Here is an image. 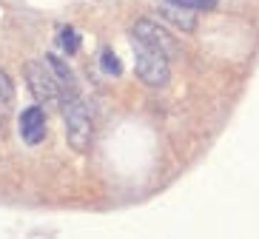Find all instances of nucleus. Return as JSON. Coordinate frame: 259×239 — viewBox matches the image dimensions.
<instances>
[{
	"mask_svg": "<svg viewBox=\"0 0 259 239\" xmlns=\"http://www.w3.org/2000/svg\"><path fill=\"white\" fill-rule=\"evenodd\" d=\"M134 69H137V77L145 85H165L171 71H168V54H162L160 49H151L145 43H134Z\"/></svg>",
	"mask_w": 259,
	"mask_h": 239,
	"instance_id": "7ed1b4c3",
	"label": "nucleus"
},
{
	"mask_svg": "<svg viewBox=\"0 0 259 239\" xmlns=\"http://www.w3.org/2000/svg\"><path fill=\"white\" fill-rule=\"evenodd\" d=\"M134 37H137L140 43H145V46L160 49V52L168 54V57H174V54H177L174 34L165 31L157 20H137V23H134Z\"/></svg>",
	"mask_w": 259,
	"mask_h": 239,
	"instance_id": "20e7f679",
	"label": "nucleus"
},
{
	"mask_svg": "<svg viewBox=\"0 0 259 239\" xmlns=\"http://www.w3.org/2000/svg\"><path fill=\"white\" fill-rule=\"evenodd\" d=\"M162 17H165L171 26H177L180 31H194L197 29L194 9H183V6H174V3H165V0H162Z\"/></svg>",
	"mask_w": 259,
	"mask_h": 239,
	"instance_id": "423d86ee",
	"label": "nucleus"
},
{
	"mask_svg": "<svg viewBox=\"0 0 259 239\" xmlns=\"http://www.w3.org/2000/svg\"><path fill=\"white\" fill-rule=\"evenodd\" d=\"M63 120H66V134H69V146L77 154H85L92 148V114L80 97L63 103Z\"/></svg>",
	"mask_w": 259,
	"mask_h": 239,
	"instance_id": "f03ea898",
	"label": "nucleus"
},
{
	"mask_svg": "<svg viewBox=\"0 0 259 239\" xmlns=\"http://www.w3.org/2000/svg\"><path fill=\"white\" fill-rule=\"evenodd\" d=\"M20 134L29 146H37L40 139L46 137V111L37 106L26 108L23 114H20Z\"/></svg>",
	"mask_w": 259,
	"mask_h": 239,
	"instance_id": "39448f33",
	"label": "nucleus"
},
{
	"mask_svg": "<svg viewBox=\"0 0 259 239\" xmlns=\"http://www.w3.org/2000/svg\"><path fill=\"white\" fill-rule=\"evenodd\" d=\"M26 83H29L34 100L43 103V108H63L66 91H63L60 80H57V74L52 71L49 63L43 66V63L31 60L29 66H26Z\"/></svg>",
	"mask_w": 259,
	"mask_h": 239,
	"instance_id": "f257e3e1",
	"label": "nucleus"
},
{
	"mask_svg": "<svg viewBox=\"0 0 259 239\" xmlns=\"http://www.w3.org/2000/svg\"><path fill=\"white\" fill-rule=\"evenodd\" d=\"M165 3H174V6H183V9H194V12H208V9L217 6V0H165Z\"/></svg>",
	"mask_w": 259,
	"mask_h": 239,
	"instance_id": "9b49d317",
	"label": "nucleus"
},
{
	"mask_svg": "<svg viewBox=\"0 0 259 239\" xmlns=\"http://www.w3.org/2000/svg\"><path fill=\"white\" fill-rule=\"evenodd\" d=\"M46 63L52 66V71L57 74V80H60L63 91H66V100L77 97V80H74V74H71V69H69V66H66V63H63L60 57H54V54H49V57H46Z\"/></svg>",
	"mask_w": 259,
	"mask_h": 239,
	"instance_id": "0eeeda50",
	"label": "nucleus"
},
{
	"mask_svg": "<svg viewBox=\"0 0 259 239\" xmlns=\"http://www.w3.org/2000/svg\"><path fill=\"white\" fill-rule=\"evenodd\" d=\"M100 66H103V71H106V74H111V77H120V71H122L120 57H117L111 49H103V52H100Z\"/></svg>",
	"mask_w": 259,
	"mask_h": 239,
	"instance_id": "1a4fd4ad",
	"label": "nucleus"
},
{
	"mask_svg": "<svg viewBox=\"0 0 259 239\" xmlns=\"http://www.w3.org/2000/svg\"><path fill=\"white\" fill-rule=\"evenodd\" d=\"M77 31L74 29H60V34H57V46L63 49L66 54H71V52H77Z\"/></svg>",
	"mask_w": 259,
	"mask_h": 239,
	"instance_id": "9d476101",
	"label": "nucleus"
},
{
	"mask_svg": "<svg viewBox=\"0 0 259 239\" xmlns=\"http://www.w3.org/2000/svg\"><path fill=\"white\" fill-rule=\"evenodd\" d=\"M15 108V83L9 80L6 71H0V120L12 114Z\"/></svg>",
	"mask_w": 259,
	"mask_h": 239,
	"instance_id": "6e6552de",
	"label": "nucleus"
}]
</instances>
